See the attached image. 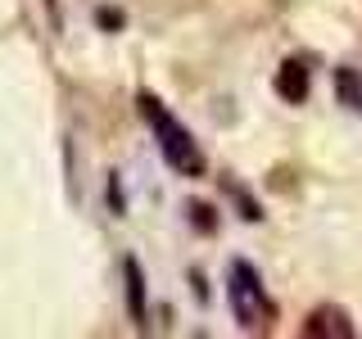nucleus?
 <instances>
[{
  "mask_svg": "<svg viewBox=\"0 0 362 339\" xmlns=\"http://www.w3.org/2000/svg\"><path fill=\"white\" fill-rule=\"evenodd\" d=\"M276 95L290 100V105H303V100H308V64H299V59L281 64V73H276Z\"/></svg>",
  "mask_w": 362,
  "mask_h": 339,
  "instance_id": "nucleus-4",
  "label": "nucleus"
},
{
  "mask_svg": "<svg viewBox=\"0 0 362 339\" xmlns=\"http://www.w3.org/2000/svg\"><path fill=\"white\" fill-rule=\"evenodd\" d=\"M335 95L344 100L349 109L362 113V77L354 73V68H335Z\"/></svg>",
  "mask_w": 362,
  "mask_h": 339,
  "instance_id": "nucleus-6",
  "label": "nucleus"
},
{
  "mask_svg": "<svg viewBox=\"0 0 362 339\" xmlns=\"http://www.w3.org/2000/svg\"><path fill=\"white\" fill-rule=\"evenodd\" d=\"M141 118L150 122V131H154V141H158V150H163V158H168L173 172L204 177V150L195 145V136L168 113L163 100H158V95H141Z\"/></svg>",
  "mask_w": 362,
  "mask_h": 339,
  "instance_id": "nucleus-1",
  "label": "nucleus"
},
{
  "mask_svg": "<svg viewBox=\"0 0 362 339\" xmlns=\"http://www.w3.org/2000/svg\"><path fill=\"white\" fill-rule=\"evenodd\" d=\"M303 335L308 339H326V335H339V339H354V321H349L339 308H317L308 321H303Z\"/></svg>",
  "mask_w": 362,
  "mask_h": 339,
  "instance_id": "nucleus-3",
  "label": "nucleus"
},
{
  "mask_svg": "<svg viewBox=\"0 0 362 339\" xmlns=\"http://www.w3.org/2000/svg\"><path fill=\"white\" fill-rule=\"evenodd\" d=\"M122 271H127V303H132V316H136V321H145V276H141V263H136V258H127V263H122Z\"/></svg>",
  "mask_w": 362,
  "mask_h": 339,
  "instance_id": "nucleus-5",
  "label": "nucleus"
},
{
  "mask_svg": "<svg viewBox=\"0 0 362 339\" xmlns=\"http://www.w3.org/2000/svg\"><path fill=\"white\" fill-rule=\"evenodd\" d=\"M226 299H231V312H235V321H240V331H249V335L267 331V326L276 321V308H272V299L263 290V276H258L245 258H235V263L226 267Z\"/></svg>",
  "mask_w": 362,
  "mask_h": 339,
  "instance_id": "nucleus-2",
  "label": "nucleus"
}]
</instances>
